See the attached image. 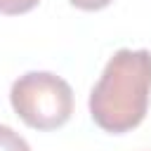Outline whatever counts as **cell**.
<instances>
[{
  "mask_svg": "<svg viewBox=\"0 0 151 151\" xmlns=\"http://www.w3.org/2000/svg\"><path fill=\"white\" fill-rule=\"evenodd\" d=\"M149 92L151 52L118 50L90 92V116L104 132H130L146 116Z\"/></svg>",
  "mask_w": 151,
  "mask_h": 151,
  "instance_id": "1",
  "label": "cell"
},
{
  "mask_svg": "<svg viewBox=\"0 0 151 151\" xmlns=\"http://www.w3.org/2000/svg\"><path fill=\"white\" fill-rule=\"evenodd\" d=\"M14 113L33 130H57L73 113L71 85L50 71H28L12 83Z\"/></svg>",
  "mask_w": 151,
  "mask_h": 151,
  "instance_id": "2",
  "label": "cell"
},
{
  "mask_svg": "<svg viewBox=\"0 0 151 151\" xmlns=\"http://www.w3.org/2000/svg\"><path fill=\"white\" fill-rule=\"evenodd\" d=\"M0 151H31V146L9 125H0Z\"/></svg>",
  "mask_w": 151,
  "mask_h": 151,
  "instance_id": "3",
  "label": "cell"
},
{
  "mask_svg": "<svg viewBox=\"0 0 151 151\" xmlns=\"http://www.w3.org/2000/svg\"><path fill=\"white\" fill-rule=\"evenodd\" d=\"M40 0H0V14H24L31 12Z\"/></svg>",
  "mask_w": 151,
  "mask_h": 151,
  "instance_id": "4",
  "label": "cell"
},
{
  "mask_svg": "<svg viewBox=\"0 0 151 151\" xmlns=\"http://www.w3.org/2000/svg\"><path fill=\"white\" fill-rule=\"evenodd\" d=\"M73 7L85 9V12H94V9H104L106 5H111V0H68Z\"/></svg>",
  "mask_w": 151,
  "mask_h": 151,
  "instance_id": "5",
  "label": "cell"
}]
</instances>
